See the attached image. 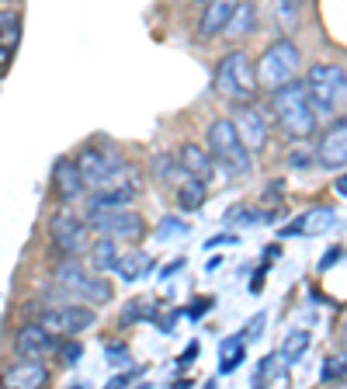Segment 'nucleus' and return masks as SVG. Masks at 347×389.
<instances>
[{"label":"nucleus","instance_id":"obj_1","mask_svg":"<svg viewBox=\"0 0 347 389\" xmlns=\"http://www.w3.org/2000/svg\"><path fill=\"white\" fill-rule=\"evenodd\" d=\"M274 119H278L281 132L292 143L312 136V129H316V108L309 101V90H305L303 80H288L285 87L274 90Z\"/></svg>","mask_w":347,"mask_h":389},{"label":"nucleus","instance_id":"obj_2","mask_svg":"<svg viewBox=\"0 0 347 389\" xmlns=\"http://www.w3.org/2000/svg\"><path fill=\"white\" fill-rule=\"evenodd\" d=\"M205 150L212 153L216 167H222L226 177H247L250 174V150L243 146L233 119H216L205 132Z\"/></svg>","mask_w":347,"mask_h":389},{"label":"nucleus","instance_id":"obj_3","mask_svg":"<svg viewBox=\"0 0 347 389\" xmlns=\"http://www.w3.org/2000/svg\"><path fill=\"white\" fill-rule=\"evenodd\" d=\"M305 90L316 115H337L347 104V70L337 63H316L305 73Z\"/></svg>","mask_w":347,"mask_h":389},{"label":"nucleus","instance_id":"obj_4","mask_svg":"<svg viewBox=\"0 0 347 389\" xmlns=\"http://www.w3.org/2000/svg\"><path fill=\"white\" fill-rule=\"evenodd\" d=\"M52 282H56L63 292H70L73 299L90 303V306H108L111 299H115V289H111L101 275L87 271L84 264H77V261H63V264H56Z\"/></svg>","mask_w":347,"mask_h":389},{"label":"nucleus","instance_id":"obj_5","mask_svg":"<svg viewBox=\"0 0 347 389\" xmlns=\"http://www.w3.org/2000/svg\"><path fill=\"white\" fill-rule=\"evenodd\" d=\"M77 167H80V177H84V188H94V191L135 181V174L129 171V164H122L115 153H108V150H101V146H87L84 153L77 157Z\"/></svg>","mask_w":347,"mask_h":389},{"label":"nucleus","instance_id":"obj_6","mask_svg":"<svg viewBox=\"0 0 347 389\" xmlns=\"http://www.w3.org/2000/svg\"><path fill=\"white\" fill-rule=\"evenodd\" d=\"M257 70V84L267 87V90H278V87H285L292 77H296V70H299V45L292 42V39H278V42H271L264 49V56H260V63L254 66Z\"/></svg>","mask_w":347,"mask_h":389},{"label":"nucleus","instance_id":"obj_7","mask_svg":"<svg viewBox=\"0 0 347 389\" xmlns=\"http://www.w3.org/2000/svg\"><path fill=\"white\" fill-rule=\"evenodd\" d=\"M87 226L97 237H111V240H139L146 233L142 216L129 205H101L87 213Z\"/></svg>","mask_w":347,"mask_h":389},{"label":"nucleus","instance_id":"obj_8","mask_svg":"<svg viewBox=\"0 0 347 389\" xmlns=\"http://www.w3.org/2000/svg\"><path fill=\"white\" fill-rule=\"evenodd\" d=\"M257 87V70L250 66L247 52H229L222 63L216 66V90L226 97V101H250Z\"/></svg>","mask_w":347,"mask_h":389},{"label":"nucleus","instance_id":"obj_9","mask_svg":"<svg viewBox=\"0 0 347 389\" xmlns=\"http://www.w3.org/2000/svg\"><path fill=\"white\" fill-rule=\"evenodd\" d=\"M49 233H52V244L63 251V254H70V258H80L90 251V226H87L84 219L70 216V213H56V216L49 219Z\"/></svg>","mask_w":347,"mask_h":389},{"label":"nucleus","instance_id":"obj_10","mask_svg":"<svg viewBox=\"0 0 347 389\" xmlns=\"http://www.w3.org/2000/svg\"><path fill=\"white\" fill-rule=\"evenodd\" d=\"M42 323L52 330V334H84L97 323V313L90 306H77V303H66V306H49L42 309Z\"/></svg>","mask_w":347,"mask_h":389},{"label":"nucleus","instance_id":"obj_11","mask_svg":"<svg viewBox=\"0 0 347 389\" xmlns=\"http://www.w3.org/2000/svg\"><path fill=\"white\" fill-rule=\"evenodd\" d=\"M316 160L327 171H344L347 167V119H337L323 132V139L316 146Z\"/></svg>","mask_w":347,"mask_h":389},{"label":"nucleus","instance_id":"obj_12","mask_svg":"<svg viewBox=\"0 0 347 389\" xmlns=\"http://www.w3.org/2000/svg\"><path fill=\"white\" fill-rule=\"evenodd\" d=\"M233 126H236L240 139H243V146H247L250 153H260V150L267 146V122H264L260 108L247 104V101H240V108H236V115H233Z\"/></svg>","mask_w":347,"mask_h":389},{"label":"nucleus","instance_id":"obj_13","mask_svg":"<svg viewBox=\"0 0 347 389\" xmlns=\"http://www.w3.org/2000/svg\"><path fill=\"white\" fill-rule=\"evenodd\" d=\"M14 351L18 358H45L49 351H56V334L45 327L42 320L39 323H25L14 337Z\"/></svg>","mask_w":347,"mask_h":389},{"label":"nucleus","instance_id":"obj_14","mask_svg":"<svg viewBox=\"0 0 347 389\" xmlns=\"http://www.w3.org/2000/svg\"><path fill=\"white\" fill-rule=\"evenodd\" d=\"M334 226H337V213L327 209V205H316V209L303 213L296 222H288V226L281 229V237H323V233H330Z\"/></svg>","mask_w":347,"mask_h":389},{"label":"nucleus","instance_id":"obj_15","mask_svg":"<svg viewBox=\"0 0 347 389\" xmlns=\"http://www.w3.org/2000/svg\"><path fill=\"white\" fill-rule=\"evenodd\" d=\"M7 389H42L49 383V369L39 358H21L18 365H11L0 379Z\"/></svg>","mask_w":347,"mask_h":389},{"label":"nucleus","instance_id":"obj_16","mask_svg":"<svg viewBox=\"0 0 347 389\" xmlns=\"http://www.w3.org/2000/svg\"><path fill=\"white\" fill-rule=\"evenodd\" d=\"M177 160H181V167L191 174V177H198V181H205V184L216 177V160H212V153H209L205 146L184 143V146L177 150Z\"/></svg>","mask_w":347,"mask_h":389},{"label":"nucleus","instance_id":"obj_17","mask_svg":"<svg viewBox=\"0 0 347 389\" xmlns=\"http://www.w3.org/2000/svg\"><path fill=\"white\" fill-rule=\"evenodd\" d=\"M56 195H59V202H77L80 195H84V177H80V167H77V160H56Z\"/></svg>","mask_w":347,"mask_h":389},{"label":"nucleus","instance_id":"obj_18","mask_svg":"<svg viewBox=\"0 0 347 389\" xmlns=\"http://www.w3.org/2000/svg\"><path fill=\"white\" fill-rule=\"evenodd\" d=\"M236 4H240V0H209V7H205V14H202V25H198V35H202V39L222 35V28H226V21L233 18Z\"/></svg>","mask_w":347,"mask_h":389},{"label":"nucleus","instance_id":"obj_19","mask_svg":"<svg viewBox=\"0 0 347 389\" xmlns=\"http://www.w3.org/2000/svg\"><path fill=\"white\" fill-rule=\"evenodd\" d=\"M87 254H90V264H94L97 275H111V271L118 268V258H122L118 240H111V237H101L97 244H90Z\"/></svg>","mask_w":347,"mask_h":389},{"label":"nucleus","instance_id":"obj_20","mask_svg":"<svg viewBox=\"0 0 347 389\" xmlns=\"http://www.w3.org/2000/svg\"><path fill=\"white\" fill-rule=\"evenodd\" d=\"M205 198H209V184L205 181H198V177H184L181 184H177V205L184 209V213H195V209H202L205 205Z\"/></svg>","mask_w":347,"mask_h":389},{"label":"nucleus","instance_id":"obj_21","mask_svg":"<svg viewBox=\"0 0 347 389\" xmlns=\"http://www.w3.org/2000/svg\"><path fill=\"white\" fill-rule=\"evenodd\" d=\"M254 21H257V7L240 0V4H236V11H233V18L226 21L222 35H226V39H243L247 32H254Z\"/></svg>","mask_w":347,"mask_h":389},{"label":"nucleus","instance_id":"obj_22","mask_svg":"<svg viewBox=\"0 0 347 389\" xmlns=\"http://www.w3.org/2000/svg\"><path fill=\"white\" fill-rule=\"evenodd\" d=\"M150 268H153V258H150L146 251H132V254H122V258H118L115 275H122V282H135V278H142Z\"/></svg>","mask_w":347,"mask_h":389},{"label":"nucleus","instance_id":"obj_23","mask_svg":"<svg viewBox=\"0 0 347 389\" xmlns=\"http://www.w3.org/2000/svg\"><path fill=\"white\" fill-rule=\"evenodd\" d=\"M309 341H312V334H309V330H299V327H296V330H288V334H285V341H281V347H278L281 361H285V365H296L305 351H309Z\"/></svg>","mask_w":347,"mask_h":389},{"label":"nucleus","instance_id":"obj_24","mask_svg":"<svg viewBox=\"0 0 347 389\" xmlns=\"http://www.w3.org/2000/svg\"><path fill=\"white\" fill-rule=\"evenodd\" d=\"M18 42H21V14L7 11V14H0V45L11 52V49H18Z\"/></svg>","mask_w":347,"mask_h":389},{"label":"nucleus","instance_id":"obj_25","mask_svg":"<svg viewBox=\"0 0 347 389\" xmlns=\"http://www.w3.org/2000/svg\"><path fill=\"white\" fill-rule=\"evenodd\" d=\"M319 379H323V383H330V379H347V351H341V354H330V358L323 361Z\"/></svg>","mask_w":347,"mask_h":389},{"label":"nucleus","instance_id":"obj_26","mask_svg":"<svg viewBox=\"0 0 347 389\" xmlns=\"http://www.w3.org/2000/svg\"><path fill=\"white\" fill-rule=\"evenodd\" d=\"M157 177L160 181H174V188L188 177V171L181 167V160H171V157H157Z\"/></svg>","mask_w":347,"mask_h":389},{"label":"nucleus","instance_id":"obj_27","mask_svg":"<svg viewBox=\"0 0 347 389\" xmlns=\"http://www.w3.org/2000/svg\"><path fill=\"white\" fill-rule=\"evenodd\" d=\"M316 164V153L309 150V143L305 139H299V146L288 153V167H296V171H305V167H312Z\"/></svg>","mask_w":347,"mask_h":389},{"label":"nucleus","instance_id":"obj_28","mask_svg":"<svg viewBox=\"0 0 347 389\" xmlns=\"http://www.w3.org/2000/svg\"><path fill=\"white\" fill-rule=\"evenodd\" d=\"M278 361H281V354H267L264 361L257 365V376H254V383L264 386L267 379H281V369H278Z\"/></svg>","mask_w":347,"mask_h":389},{"label":"nucleus","instance_id":"obj_29","mask_svg":"<svg viewBox=\"0 0 347 389\" xmlns=\"http://www.w3.org/2000/svg\"><path fill=\"white\" fill-rule=\"evenodd\" d=\"M243 358H247V347H236V351H229V354H219V372H222V376L236 372Z\"/></svg>","mask_w":347,"mask_h":389},{"label":"nucleus","instance_id":"obj_30","mask_svg":"<svg viewBox=\"0 0 347 389\" xmlns=\"http://www.w3.org/2000/svg\"><path fill=\"white\" fill-rule=\"evenodd\" d=\"M104 354H108V365H115V369L129 365V347L122 345V341H111V345L104 347Z\"/></svg>","mask_w":347,"mask_h":389},{"label":"nucleus","instance_id":"obj_31","mask_svg":"<svg viewBox=\"0 0 347 389\" xmlns=\"http://www.w3.org/2000/svg\"><path fill=\"white\" fill-rule=\"evenodd\" d=\"M181 233H188V222H181V219H174V216H167L160 226H157V237H181Z\"/></svg>","mask_w":347,"mask_h":389},{"label":"nucleus","instance_id":"obj_32","mask_svg":"<svg viewBox=\"0 0 347 389\" xmlns=\"http://www.w3.org/2000/svg\"><path fill=\"white\" fill-rule=\"evenodd\" d=\"M226 222H233V226H250V222H254V213H250L247 205H233V209L226 213Z\"/></svg>","mask_w":347,"mask_h":389},{"label":"nucleus","instance_id":"obj_33","mask_svg":"<svg viewBox=\"0 0 347 389\" xmlns=\"http://www.w3.org/2000/svg\"><path fill=\"white\" fill-rule=\"evenodd\" d=\"M84 358V347L77 345V341H70V345H63V365H77Z\"/></svg>","mask_w":347,"mask_h":389},{"label":"nucleus","instance_id":"obj_34","mask_svg":"<svg viewBox=\"0 0 347 389\" xmlns=\"http://www.w3.org/2000/svg\"><path fill=\"white\" fill-rule=\"evenodd\" d=\"M264 320H267V316H264V313H257V316L247 323V330H243V341H257V337H260V327H264Z\"/></svg>","mask_w":347,"mask_h":389},{"label":"nucleus","instance_id":"obj_35","mask_svg":"<svg viewBox=\"0 0 347 389\" xmlns=\"http://www.w3.org/2000/svg\"><path fill=\"white\" fill-rule=\"evenodd\" d=\"M341 258H344V247H334V251H327V254L319 258V271H330V268H334V264H337Z\"/></svg>","mask_w":347,"mask_h":389},{"label":"nucleus","instance_id":"obj_36","mask_svg":"<svg viewBox=\"0 0 347 389\" xmlns=\"http://www.w3.org/2000/svg\"><path fill=\"white\" fill-rule=\"evenodd\" d=\"M209 309H212V299H195V306L188 309V316H191V320H198V316H205Z\"/></svg>","mask_w":347,"mask_h":389},{"label":"nucleus","instance_id":"obj_37","mask_svg":"<svg viewBox=\"0 0 347 389\" xmlns=\"http://www.w3.org/2000/svg\"><path fill=\"white\" fill-rule=\"evenodd\" d=\"M198 351H202V345H198V341H191V345L184 347V354H181V365H191V361L198 358Z\"/></svg>","mask_w":347,"mask_h":389},{"label":"nucleus","instance_id":"obj_38","mask_svg":"<svg viewBox=\"0 0 347 389\" xmlns=\"http://www.w3.org/2000/svg\"><path fill=\"white\" fill-rule=\"evenodd\" d=\"M139 376H142V369H132V372H122V376H115L108 386H126L129 379H139Z\"/></svg>","mask_w":347,"mask_h":389},{"label":"nucleus","instance_id":"obj_39","mask_svg":"<svg viewBox=\"0 0 347 389\" xmlns=\"http://www.w3.org/2000/svg\"><path fill=\"white\" fill-rule=\"evenodd\" d=\"M236 347H243V334H240V337H226V341L219 345V354H229V351H236Z\"/></svg>","mask_w":347,"mask_h":389},{"label":"nucleus","instance_id":"obj_40","mask_svg":"<svg viewBox=\"0 0 347 389\" xmlns=\"http://www.w3.org/2000/svg\"><path fill=\"white\" fill-rule=\"evenodd\" d=\"M222 244H236V237H233V233H226V237H212L205 247H209V251H216V247H222Z\"/></svg>","mask_w":347,"mask_h":389},{"label":"nucleus","instance_id":"obj_41","mask_svg":"<svg viewBox=\"0 0 347 389\" xmlns=\"http://www.w3.org/2000/svg\"><path fill=\"white\" fill-rule=\"evenodd\" d=\"M278 4H281V7H285V14H288V21H292V18H296V11H299V4H303V0H278Z\"/></svg>","mask_w":347,"mask_h":389},{"label":"nucleus","instance_id":"obj_42","mask_svg":"<svg viewBox=\"0 0 347 389\" xmlns=\"http://www.w3.org/2000/svg\"><path fill=\"white\" fill-rule=\"evenodd\" d=\"M334 188H337V195H341V198H347V171L337 177V184H334Z\"/></svg>","mask_w":347,"mask_h":389},{"label":"nucleus","instance_id":"obj_43","mask_svg":"<svg viewBox=\"0 0 347 389\" xmlns=\"http://www.w3.org/2000/svg\"><path fill=\"white\" fill-rule=\"evenodd\" d=\"M7 56H11V52H7V49H4V45H0V66H4V63H7Z\"/></svg>","mask_w":347,"mask_h":389},{"label":"nucleus","instance_id":"obj_44","mask_svg":"<svg viewBox=\"0 0 347 389\" xmlns=\"http://www.w3.org/2000/svg\"><path fill=\"white\" fill-rule=\"evenodd\" d=\"M341 341H344V347H347V327H344V330H341Z\"/></svg>","mask_w":347,"mask_h":389}]
</instances>
